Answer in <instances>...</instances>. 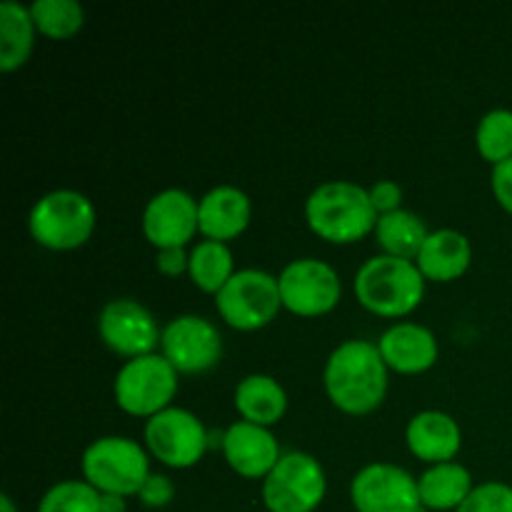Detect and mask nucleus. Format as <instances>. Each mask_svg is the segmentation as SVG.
Instances as JSON below:
<instances>
[{"instance_id":"f257e3e1","label":"nucleus","mask_w":512,"mask_h":512,"mask_svg":"<svg viewBox=\"0 0 512 512\" xmlns=\"http://www.w3.org/2000/svg\"><path fill=\"white\" fill-rule=\"evenodd\" d=\"M330 403L345 415H370L388 395V365L378 343L348 340L330 353L323 370Z\"/></svg>"},{"instance_id":"f03ea898","label":"nucleus","mask_w":512,"mask_h":512,"mask_svg":"<svg viewBox=\"0 0 512 512\" xmlns=\"http://www.w3.org/2000/svg\"><path fill=\"white\" fill-rule=\"evenodd\" d=\"M308 228L333 245H353L370 235L378 223L368 188L350 180H330L318 185L305 200Z\"/></svg>"},{"instance_id":"7ed1b4c3","label":"nucleus","mask_w":512,"mask_h":512,"mask_svg":"<svg viewBox=\"0 0 512 512\" xmlns=\"http://www.w3.org/2000/svg\"><path fill=\"white\" fill-rule=\"evenodd\" d=\"M425 283L415 260L375 255L355 273L353 290L358 303L378 318H405L420 308Z\"/></svg>"},{"instance_id":"20e7f679","label":"nucleus","mask_w":512,"mask_h":512,"mask_svg":"<svg viewBox=\"0 0 512 512\" xmlns=\"http://www.w3.org/2000/svg\"><path fill=\"white\" fill-rule=\"evenodd\" d=\"M28 230L40 248L53 253L78 250L95 230V205L78 190H50L30 208Z\"/></svg>"},{"instance_id":"39448f33","label":"nucleus","mask_w":512,"mask_h":512,"mask_svg":"<svg viewBox=\"0 0 512 512\" xmlns=\"http://www.w3.org/2000/svg\"><path fill=\"white\" fill-rule=\"evenodd\" d=\"M80 468L98 493L133 498L150 478V453L135 440L105 435L85 448Z\"/></svg>"},{"instance_id":"423d86ee","label":"nucleus","mask_w":512,"mask_h":512,"mask_svg":"<svg viewBox=\"0 0 512 512\" xmlns=\"http://www.w3.org/2000/svg\"><path fill=\"white\" fill-rule=\"evenodd\" d=\"M178 375V370L165 360L163 353L128 360L115 375V403L133 418L150 420L153 415L173 408Z\"/></svg>"},{"instance_id":"0eeeda50","label":"nucleus","mask_w":512,"mask_h":512,"mask_svg":"<svg viewBox=\"0 0 512 512\" xmlns=\"http://www.w3.org/2000/svg\"><path fill=\"white\" fill-rule=\"evenodd\" d=\"M215 308L225 325L240 333H255L273 323L283 308L278 278L268 270H238L228 280V285L215 295Z\"/></svg>"},{"instance_id":"6e6552de","label":"nucleus","mask_w":512,"mask_h":512,"mask_svg":"<svg viewBox=\"0 0 512 512\" xmlns=\"http://www.w3.org/2000/svg\"><path fill=\"white\" fill-rule=\"evenodd\" d=\"M145 448L173 470L195 468L210 450V433L203 420L185 408H168L145 420Z\"/></svg>"},{"instance_id":"1a4fd4ad","label":"nucleus","mask_w":512,"mask_h":512,"mask_svg":"<svg viewBox=\"0 0 512 512\" xmlns=\"http://www.w3.org/2000/svg\"><path fill=\"white\" fill-rule=\"evenodd\" d=\"M328 493L325 470L308 453H283L263 480V505L268 512H315Z\"/></svg>"},{"instance_id":"9d476101","label":"nucleus","mask_w":512,"mask_h":512,"mask_svg":"<svg viewBox=\"0 0 512 512\" xmlns=\"http://www.w3.org/2000/svg\"><path fill=\"white\" fill-rule=\"evenodd\" d=\"M283 308L298 318H320L338 308L343 283L333 265L315 258L293 260L278 278Z\"/></svg>"},{"instance_id":"9b49d317","label":"nucleus","mask_w":512,"mask_h":512,"mask_svg":"<svg viewBox=\"0 0 512 512\" xmlns=\"http://www.w3.org/2000/svg\"><path fill=\"white\" fill-rule=\"evenodd\" d=\"M355 512H428L418 478L393 463H370L350 483Z\"/></svg>"},{"instance_id":"f8f14e48","label":"nucleus","mask_w":512,"mask_h":512,"mask_svg":"<svg viewBox=\"0 0 512 512\" xmlns=\"http://www.w3.org/2000/svg\"><path fill=\"white\" fill-rule=\"evenodd\" d=\"M98 333L115 355L128 360L153 355L163 338L153 313L133 298H115L105 303L98 315Z\"/></svg>"},{"instance_id":"ddd939ff","label":"nucleus","mask_w":512,"mask_h":512,"mask_svg":"<svg viewBox=\"0 0 512 512\" xmlns=\"http://www.w3.org/2000/svg\"><path fill=\"white\" fill-rule=\"evenodd\" d=\"M160 353L180 375H198L223 358L220 330L200 315H178L163 328Z\"/></svg>"},{"instance_id":"4468645a","label":"nucleus","mask_w":512,"mask_h":512,"mask_svg":"<svg viewBox=\"0 0 512 512\" xmlns=\"http://www.w3.org/2000/svg\"><path fill=\"white\" fill-rule=\"evenodd\" d=\"M140 225H143L145 240L155 250L185 248L200 233L198 200L188 190H160L145 205Z\"/></svg>"},{"instance_id":"2eb2a0df","label":"nucleus","mask_w":512,"mask_h":512,"mask_svg":"<svg viewBox=\"0 0 512 512\" xmlns=\"http://www.w3.org/2000/svg\"><path fill=\"white\" fill-rule=\"evenodd\" d=\"M223 455L230 468L248 480H265L283 458L270 428H260L245 420H238L223 433Z\"/></svg>"},{"instance_id":"dca6fc26","label":"nucleus","mask_w":512,"mask_h":512,"mask_svg":"<svg viewBox=\"0 0 512 512\" xmlns=\"http://www.w3.org/2000/svg\"><path fill=\"white\" fill-rule=\"evenodd\" d=\"M378 350L388 370L400 375H420L438 363L440 345L433 330L418 323H395L380 335Z\"/></svg>"},{"instance_id":"f3484780","label":"nucleus","mask_w":512,"mask_h":512,"mask_svg":"<svg viewBox=\"0 0 512 512\" xmlns=\"http://www.w3.org/2000/svg\"><path fill=\"white\" fill-rule=\"evenodd\" d=\"M253 205L245 190L235 185H218L198 200L200 235L215 243H228L248 230Z\"/></svg>"},{"instance_id":"a211bd4d","label":"nucleus","mask_w":512,"mask_h":512,"mask_svg":"<svg viewBox=\"0 0 512 512\" xmlns=\"http://www.w3.org/2000/svg\"><path fill=\"white\" fill-rule=\"evenodd\" d=\"M405 443L410 453L423 463H453L463 448V430L453 415L440 413V410H423L410 418L405 428Z\"/></svg>"},{"instance_id":"6ab92c4d","label":"nucleus","mask_w":512,"mask_h":512,"mask_svg":"<svg viewBox=\"0 0 512 512\" xmlns=\"http://www.w3.org/2000/svg\"><path fill=\"white\" fill-rule=\"evenodd\" d=\"M470 263H473V245L468 235L453 228L430 230L423 250L415 258V265L430 283H453L468 273Z\"/></svg>"},{"instance_id":"aec40b11","label":"nucleus","mask_w":512,"mask_h":512,"mask_svg":"<svg viewBox=\"0 0 512 512\" xmlns=\"http://www.w3.org/2000/svg\"><path fill=\"white\" fill-rule=\"evenodd\" d=\"M235 410L245 423L273 428L288 413V395L278 380L255 373L240 380L235 388Z\"/></svg>"},{"instance_id":"412c9836","label":"nucleus","mask_w":512,"mask_h":512,"mask_svg":"<svg viewBox=\"0 0 512 512\" xmlns=\"http://www.w3.org/2000/svg\"><path fill=\"white\" fill-rule=\"evenodd\" d=\"M420 500L425 510H458L473 493V475L460 463H440L430 465L418 478Z\"/></svg>"},{"instance_id":"4be33fe9","label":"nucleus","mask_w":512,"mask_h":512,"mask_svg":"<svg viewBox=\"0 0 512 512\" xmlns=\"http://www.w3.org/2000/svg\"><path fill=\"white\" fill-rule=\"evenodd\" d=\"M35 23L28 5L5 0L0 5V70L13 73L30 60L35 48Z\"/></svg>"},{"instance_id":"5701e85b","label":"nucleus","mask_w":512,"mask_h":512,"mask_svg":"<svg viewBox=\"0 0 512 512\" xmlns=\"http://www.w3.org/2000/svg\"><path fill=\"white\" fill-rule=\"evenodd\" d=\"M375 243L383 250V255L390 258L415 260L423 250L425 240H428L430 230L425 228L423 218L415 215L413 210H395V213L380 215L375 223Z\"/></svg>"},{"instance_id":"b1692460","label":"nucleus","mask_w":512,"mask_h":512,"mask_svg":"<svg viewBox=\"0 0 512 512\" xmlns=\"http://www.w3.org/2000/svg\"><path fill=\"white\" fill-rule=\"evenodd\" d=\"M238 273L233 263L228 243H215V240H200L190 250L188 275L198 290L208 295H218L228 285V280Z\"/></svg>"},{"instance_id":"393cba45","label":"nucleus","mask_w":512,"mask_h":512,"mask_svg":"<svg viewBox=\"0 0 512 512\" xmlns=\"http://www.w3.org/2000/svg\"><path fill=\"white\" fill-rule=\"evenodd\" d=\"M35 30L50 40H70L83 30L85 10L75 0H35L28 5Z\"/></svg>"},{"instance_id":"a878e982","label":"nucleus","mask_w":512,"mask_h":512,"mask_svg":"<svg viewBox=\"0 0 512 512\" xmlns=\"http://www.w3.org/2000/svg\"><path fill=\"white\" fill-rule=\"evenodd\" d=\"M475 145L480 158L490 165H500L512 158V110L495 108L483 115L475 130Z\"/></svg>"},{"instance_id":"bb28decb","label":"nucleus","mask_w":512,"mask_h":512,"mask_svg":"<svg viewBox=\"0 0 512 512\" xmlns=\"http://www.w3.org/2000/svg\"><path fill=\"white\" fill-rule=\"evenodd\" d=\"M38 512H100V493L85 480H63L40 498Z\"/></svg>"},{"instance_id":"cd10ccee","label":"nucleus","mask_w":512,"mask_h":512,"mask_svg":"<svg viewBox=\"0 0 512 512\" xmlns=\"http://www.w3.org/2000/svg\"><path fill=\"white\" fill-rule=\"evenodd\" d=\"M455 512H512V485L500 480L475 485L468 500Z\"/></svg>"},{"instance_id":"c85d7f7f","label":"nucleus","mask_w":512,"mask_h":512,"mask_svg":"<svg viewBox=\"0 0 512 512\" xmlns=\"http://www.w3.org/2000/svg\"><path fill=\"white\" fill-rule=\"evenodd\" d=\"M138 498L140 503L150 510L168 508V505L175 500V483L168 478V475L150 473V478L145 480V485L140 488Z\"/></svg>"},{"instance_id":"c756f323","label":"nucleus","mask_w":512,"mask_h":512,"mask_svg":"<svg viewBox=\"0 0 512 512\" xmlns=\"http://www.w3.org/2000/svg\"><path fill=\"white\" fill-rule=\"evenodd\" d=\"M368 193L378 218L380 215L395 213V210L403 208V188H400L395 180H378L373 188H368Z\"/></svg>"},{"instance_id":"7c9ffc66","label":"nucleus","mask_w":512,"mask_h":512,"mask_svg":"<svg viewBox=\"0 0 512 512\" xmlns=\"http://www.w3.org/2000/svg\"><path fill=\"white\" fill-rule=\"evenodd\" d=\"M490 188H493V195L500 208L512 215V158L495 165L493 173H490Z\"/></svg>"},{"instance_id":"2f4dec72","label":"nucleus","mask_w":512,"mask_h":512,"mask_svg":"<svg viewBox=\"0 0 512 512\" xmlns=\"http://www.w3.org/2000/svg\"><path fill=\"white\" fill-rule=\"evenodd\" d=\"M155 268L165 278H180L183 273H188L190 253L185 248L158 250V255H155Z\"/></svg>"},{"instance_id":"473e14b6","label":"nucleus","mask_w":512,"mask_h":512,"mask_svg":"<svg viewBox=\"0 0 512 512\" xmlns=\"http://www.w3.org/2000/svg\"><path fill=\"white\" fill-rule=\"evenodd\" d=\"M100 512H128V498L100 493Z\"/></svg>"},{"instance_id":"72a5a7b5","label":"nucleus","mask_w":512,"mask_h":512,"mask_svg":"<svg viewBox=\"0 0 512 512\" xmlns=\"http://www.w3.org/2000/svg\"><path fill=\"white\" fill-rule=\"evenodd\" d=\"M0 512H18L15 503L10 500V495H3V498H0Z\"/></svg>"}]
</instances>
